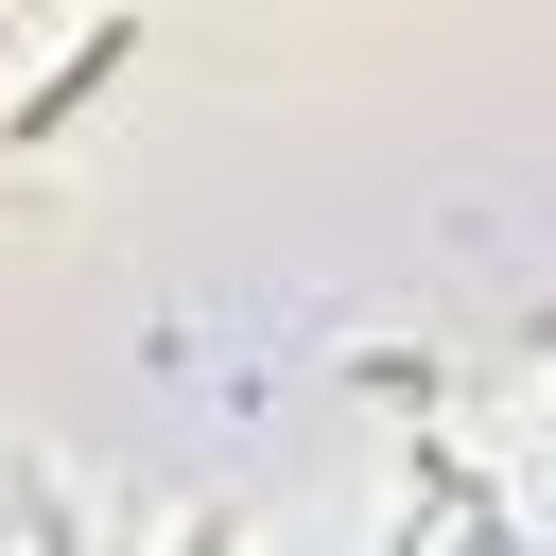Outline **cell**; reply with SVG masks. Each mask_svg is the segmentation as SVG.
<instances>
[{
    "instance_id": "cell-1",
    "label": "cell",
    "mask_w": 556,
    "mask_h": 556,
    "mask_svg": "<svg viewBox=\"0 0 556 556\" xmlns=\"http://www.w3.org/2000/svg\"><path fill=\"white\" fill-rule=\"evenodd\" d=\"M104 70H122V17H104V35H87V52H52V87H35V104H17V139H52V122H70V104H87V87H104Z\"/></svg>"
}]
</instances>
